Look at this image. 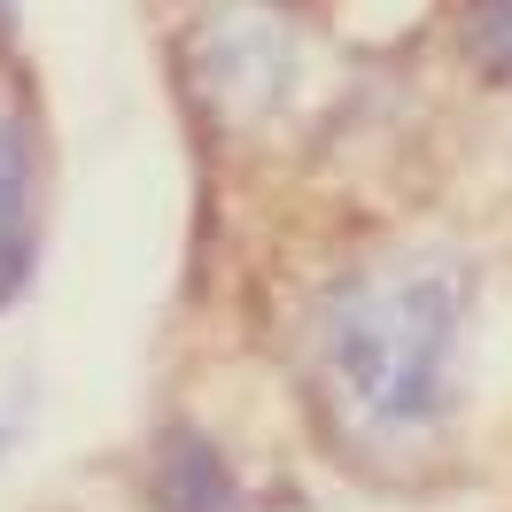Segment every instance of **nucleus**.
Segmentation results:
<instances>
[{"mask_svg": "<svg viewBox=\"0 0 512 512\" xmlns=\"http://www.w3.org/2000/svg\"><path fill=\"white\" fill-rule=\"evenodd\" d=\"M458 319H466V272L388 264V272H365L326 303L319 357L342 388V404L373 435H412L443 412Z\"/></svg>", "mask_w": 512, "mask_h": 512, "instance_id": "nucleus-1", "label": "nucleus"}, {"mask_svg": "<svg viewBox=\"0 0 512 512\" xmlns=\"http://www.w3.org/2000/svg\"><path fill=\"white\" fill-rule=\"evenodd\" d=\"M202 39L233 47L225 63H202L210 94L233 101V109H249V101H272V94H280V78H288V63H295L288 24H280V16H264V8H218V16L202 24Z\"/></svg>", "mask_w": 512, "mask_h": 512, "instance_id": "nucleus-2", "label": "nucleus"}, {"mask_svg": "<svg viewBox=\"0 0 512 512\" xmlns=\"http://www.w3.org/2000/svg\"><path fill=\"white\" fill-rule=\"evenodd\" d=\"M32 264V140L16 117H0V303L24 288Z\"/></svg>", "mask_w": 512, "mask_h": 512, "instance_id": "nucleus-3", "label": "nucleus"}, {"mask_svg": "<svg viewBox=\"0 0 512 512\" xmlns=\"http://www.w3.org/2000/svg\"><path fill=\"white\" fill-rule=\"evenodd\" d=\"M163 505L171 512H233V481L194 435H179L163 450Z\"/></svg>", "mask_w": 512, "mask_h": 512, "instance_id": "nucleus-4", "label": "nucleus"}, {"mask_svg": "<svg viewBox=\"0 0 512 512\" xmlns=\"http://www.w3.org/2000/svg\"><path fill=\"white\" fill-rule=\"evenodd\" d=\"M474 55L497 78H512V0H481L474 8Z\"/></svg>", "mask_w": 512, "mask_h": 512, "instance_id": "nucleus-5", "label": "nucleus"}]
</instances>
